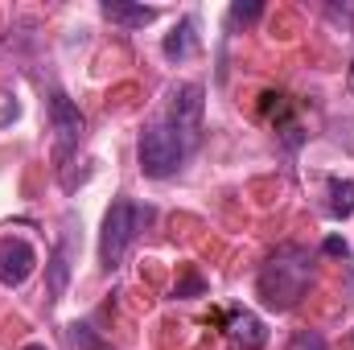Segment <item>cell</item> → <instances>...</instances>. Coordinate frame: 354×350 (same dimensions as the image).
I'll use <instances>...</instances> for the list:
<instances>
[{"instance_id":"cell-1","label":"cell","mask_w":354,"mask_h":350,"mask_svg":"<svg viewBox=\"0 0 354 350\" xmlns=\"http://www.w3.org/2000/svg\"><path fill=\"white\" fill-rule=\"evenodd\" d=\"M309 280H313V260H309V252L297 248V243H284V248H276V256H268V264L260 268L256 288H260V301H264L268 309L284 313V309H292V305L305 297Z\"/></svg>"},{"instance_id":"cell-2","label":"cell","mask_w":354,"mask_h":350,"mask_svg":"<svg viewBox=\"0 0 354 350\" xmlns=\"http://www.w3.org/2000/svg\"><path fill=\"white\" fill-rule=\"evenodd\" d=\"M145 219H149V210H140L132 198H115L111 202V210L103 219V235H99V260H103V268H115L124 260V252L132 248V239L145 227Z\"/></svg>"},{"instance_id":"cell-3","label":"cell","mask_w":354,"mask_h":350,"mask_svg":"<svg viewBox=\"0 0 354 350\" xmlns=\"http://www.w3.org/2000/svg\"><path fill=\"white\" fill-rule=\"evenodd\" d=\"M136 153H140V169L149 177H174L181 169V161L189 157V149L181 145V136L165 120H157V124H149L140 132V149Z\"/></svg>"},{"instance_id":"cell-4","label":"cell","mask_w":354,"mask_h":350,"mask_svg":"<svg viewBox=\"0 0 354 350\" xmlns=\"http://www.w3.org/2000/svg\"><path fill=\"white\" fill-rule=\"evenodd\" d=\"M50 128H54V161H58V169H62V165L71 161V153H79L83 132H87L83 111H79L62 91L50 95Z\"/></svg>"},{"instance_id":"cell-5","label":"cell","mask_w":354,"mask_h":350,"mask_svg":"<svg viewBox=\"0 0 354 350\" xmlns=\"http://www.w3.org/2000/svg\"><path fill=\"white\" fill-rule=\"evenodd\" d=\"M165 124L181 136V145L194 153L198 128H202V87H198V83H185V87L174 91V99H169V120H165Z\"/></svg>"},{"instance_id":"cell-6","label":"cell","mask_w":354,"mask_h":350,"mask_svg":"<svg viewBox=\"0 0 354 350\" xmlns=\"http://www.w3.org/2000/svg\"><path fill=\"white\" fill-rule=\"evenodd\" d=\"M33 264H37V252H33L29 239H21V235H4L0 239V284H8V288L25 284Z\"/></svg>"},{"instance_id":"cell-7","label":"cell","mask_w":354,"mask_h":350,"mask_svg":"<svg viewBox=\"0 0 354 350\" xmlns=\"http://www.w3.org/2000/svg\"><path fill=\"white\" fill-rule=\"evenodd\" d=\"M227 334H231L235 347H243V350H264L268 347L264 322H260L252 309H231V313H227Z\"/></svg>"},{"instance_id":"cell-8","label":"cell","mask_w":354,"mask_h":350,"mask_svg":"<svg viewBox=\"0 0 354 350\" xmlns=\"http://www.w3.org/2000/svg\"><path fill=\"white\" fill-rule=\"evenodd\" d=\"M103 17L111 25H124V29H145L157 21V8H145V4H124V0H107L103 4Z\"/></svg>"},{"instance_id":"cell-9","label":"cell","mask_w":354,"mask_h":350,"mask_svg":"<svg viewBox=\"0 0 354 350\" xmlns=\"http://www.w3.org/2000/svg\"><path fill=\"white\" fill-rule=\"evenodd\" d=\"M326 190H330L326 210L334 219H351L354 214V181H346V177H326Z\"/></svg>"},{"instance_id":"cell-10","label":"cell","mask_w":354,"mask_h":350,"mask_svg":"<svg viewBox=\"0 0 354 350\" xmlns=\"http://www.w3.org/2000/svg\"><path fill=\"white\" fill-rule=\"evenodd\" d=\"M194 46H198V37H194V17H185L174 33L165 37V58H169V62H181V58L194 54Z\"/></svg>"},{"instance_id":"cell-11","label":"cell","mask_w":354,"mask_h":350,"mask_svg":"<svg viewBox=\"0 0 354 350\" xmlns=\"http://www.w3.org/2000/svg\"><path fill=\"white\" fill-rule=\"evenodd\" d=\"M66 280H71V243H58L50 256V301L66 293Z\"/></svg>"},{"instance_id":"cell-12","label":"cell","mask_w":354,"mask_h":350,"mask_svg":"<svg viewBox=\"0 0 354 350\" xmlns=\"http://www.w3.org/2000/svg\"><path fill=\"white\" fill-rule=\"evenodd\" d=\"M71 342H75V350H111L103 338H95V330H91V326H79V322L71 326Z\"/></svg>"},{"instance_id":"cell-13","label":"cell","mask_w":354,"mask_h":350,"mask_svg":"<svg viewBox=\"0 0 354 350\" xmlns=\"http://www.w3.org/2000/svg\"><path fill=\"white\" fill-rule=\"evenodd\" d=\"M288 350H326V338H322L317 330H301V334L288 342Z\"/></svg>"},{"instance_id":"cell-14","label":"cell","mask_w":354,"mask_h":350,"mask_svg":"<svg viewBox=\"0 0 354 350\" xmlns=\"http://www.w3.org/2000/svg\"><path fill=\"white\" fill-rule=\"evenodd\" d=\"M17 116H21V103H17L12 95H0V128H4V124H12Z\"/></svg>"},{"instance_id":"cell-15","label":"cell","mask_w":354,"mask_h":350,"mask_svg":"<svg viewBox=\"0 0 354 350\" xmlns=\"http://www.w3.org/2000/svg\"><path fill=\"white\" fill-rule=\"evenodd\" d=\"M260 12H264L260 4H235V8H231V21H256Z\"/></svg>"},{"instance_id":"cell-16","label":"cell","mask_w":354,"mask_h":350,"mask_svg":"<svg viewBox=\"0 0 354 350\" xmlns=\"http://www.w3.org/2000/svg\"><path fill=\"white\" fill-rule=\"evenodd\" d=\"M326 256H342V260H346V256H351V248H346V239H338V235H330V239H326Z\"/></svg>"},{"instance_id":"cell-17","label":"cell","mask_w":354,"mask_h":350,"mask_svg":"<svg viewBox=\"0 0 354 350\" xmlns=\"http://www.w3.org/2000/svg\"><path fill=\"white\" fill-rule=\"evenodd\" d=\"M202 288V276H189L185 284H177V297H185V293H198Z\"/></svg>"},{"instance_id":"cell-18","label":"cell","mask_w":354,"mask_h":350,"mask_svg":"<svg viewBox=\"0 0 354 350\" xmlns=\"http://www.w3.org/2000/svg\"><path fill=\"white\" fill-rule=\"evenodd\" d=\"M346 87L354 91V62H351V75H346Z\"/></svg>"},{"instance_id":"cell-19","label":"cell","mask_w":354,"mask_h":350,"mask_svg":"<svg viewBox=\"0 0 354 350\" xmlns=\"http://www.w3.org/2000/svg\"><path fill=\"white\" fill-rule=\"evenodd\" d=\"M21 350H46V347H41V342H33V347H21Z\"/></svg>"}]
</instances>
